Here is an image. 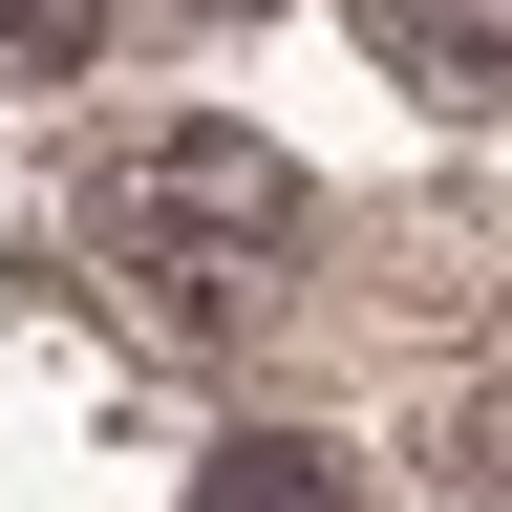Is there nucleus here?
I'll return each mask as SVG.
<instances>
[{"instance_id":"2","label":"nucleus","mask_w":512,"mask_h":512,"mask_svg":"<svg viewBox=\"0 0 512 512\" xmlns=\"http://www.w3.org/2000/svg\"><path fill=\"white\" fill-rule=\"evenodd\" d=\"M363 43L406 64V86H448V107L512 86V0H363Z\"/></svg>"},{"instance_id":"4","label":"nucleus","mask_w":512,"mask_h":512,"mask_svg":"<svg viewBox=\"0 0 512 512\" xmlns=\"http://www.w3.org/2000/svg\"><path fill=\"white\" fill-rule=\"evenodd\" d=\"M107 43V0H0V64H86Z\"/></svg>"},{"instance_id":"3","label":"nucleus","mask_w":512,"mask_h":512,"mask_svg":"<svg viewBox=\"0 0 512 512\" xmlns=\"http://www.w3.org/2000/svg\"><path fill=\"white\" fill-rule=\"evenodd\" d=\"M192 512H363V470H342V448H299V427H256V448L192 470Z\"/></svg>"},{"instance_id":"1","label":"nucleus","mask_w":512,"mask_h":512,"mask_svg":"<svg viewBox=\"0 0 512 512\" xmlns=\"http://www.w3.org/2000/svg\"><path fill=\"white\" fill-rule=\"evenodd\" d=\"M86 256L150 320H256L278 299V256H299V171L256 150V128H107L86 150Z\"/></svg>"}]
</instances>
